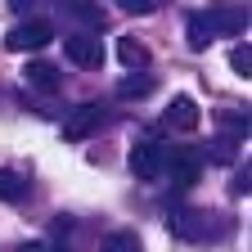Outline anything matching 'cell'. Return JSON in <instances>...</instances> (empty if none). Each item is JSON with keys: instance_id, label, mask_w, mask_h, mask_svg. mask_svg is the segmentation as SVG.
I'll return each instance as SVG.
<instances>
[{"instance_id": "1", "label": "cell", "mask_w": 252, "mask_h": 252, "mask_svg": "<svg viewBox=\"0 0 252 252\" xmlns=\"http://www.w3.org/2000/svg\"><path fill=\"white\" fill-rule=\"evenodd\" d=\"M167 225H171L176 239H189V243L216 239L220 230H225V225L216 220V212H198V207H180V212H171V216H167Z\"/></svg>"}, {"instance_id": "2", "label": "cell", "mask_w": 252, "mask_h": 252, "mask_svg": "<svg viewBox=\"0 0 252 252\" xmlns=\"http://www.w3.org/2000/svg\"><path fill=\"white\" fill-rule=\"evenodd\" d=\"M167 153H171V149H167L162 140H153V135L135 140V144H131V176H135V180H162Z\"/></svg>"}, {"instance_id": "3", "label": "cell", "mask_w": 252, "mask_h": 252, "mask_svg": "<svg viewBox=\"0 0 252 252\" xmlns=\"http://www.w3.org/2000/svg\"><path fill=\"white\" fill-rule=\"evenodd\" d=\"M54 41V27L45 23V18H27V23H18L9 36H5V45L14 50V54H32V50H45Z\"/></svg>"}, {"instance_id": "4", "label": "cell", "mask_w": 252, "mask_h": 252, "mask_svg": "<svg viewBox=\"0 0 252 252\" xmlns=\"http://www.w3.org/2000/svg\"><path fill=\"white\" fill-rule=\"evenodd\" d=\"M203 27H207V36H243V27H248V9L243 5H216L207 14H198Z\"/></svg>"}, {"instance_id": "5", "label": "cell", "mask_w": 252, "mask_h": 252, "mask_svg": "<svg viewBox=\"0 0 252 252\" xmlns=\"http://www.w3.org/2000/svg\"><path fill=\"white\" fill-rule=\"evenodd\" d=\"M63 54H68L77 68H99L104 63V41H99V32H72V36H63Z\"/></svg>"}, {"instance_id": "6", "label": "cell", "mask_w": 252, "mask_h": 252, "mask_svg": "<svg viewBox=\"0 0 252 252\" xmlns=\"http://www.w3.org/2000/svg\"><path fill=\"white\" fill-rule=\"evenodd\" d=\"M198 171H203V158H198L194 149H176V153H167L162 176H171V185H176V189H189V185L198 180Z\"/></svg>"}, {"instance_id": "7", "label": "cell", "mask_w": 252, "mask_h": 252, "mask_svg": "<svg viewBox=\"0 0 252 252\" xmlns=\"http://www.w3.org/2000/svg\"><path fill=\"white\" fill-rule=\"evenodd\" d=\"M104 126V108L99 104H81V108H72L68 117H63V140H86V135H94Z\"/></svg>"}, {"instance_id": "8", "label": "cell", "mask_w": 252, "mask_h": 252, "mask_svg": "<svg viewBox=\"0 0 252 252\" xmlns=\"http://www.w3.org/2000/svg\"><path fill=\"white\" fill-rule=\"evenodd\" d=\"M59 14H68L72 23H81V32H99L104 27V9L90 5V0H54Z\"/></svg>"}, {"instance_id": "9", "label": "cell", "mask_w": 252, "mask_h": 252, "mask_svg": "<svg viewBox=\"0 0 252 252\" xmlns=\"http://www.w3.org/2000/svg\"><path fill=\"white\" fill-rule=\"evenodd\" d=\"M162 126H171V131H194V126H198V104L189 99V94L171 99V108L162 113Z\"/></svg>"}, {"instance_id": "10", "label": "cell", "mask_w": 252, "mask_h": 252, "mask_svg": "<svg viewBox=\"0 0 252 252\" xmlns=\"http://www.w3.org/2000/svg\"><path fill=\"white\" fill-rule=\"evenodd\" d=\"M27 81L36 86V90H45V94H54V90L63 86V77H59L54 63H27Z\"/></svg>"}, {"instance_id": "11", "label": "cell", "mask_w": 252, "mask_h": 252, "mask_svg": "<svg viewBox=\"0 0 252 252\" xmlns=\"http://www.w3.org/2000/svg\"><path fill=\"white\" fill-rule=\"evenodd\" d=\"M117 59L135 72V68H144V63H149V50H144L135 36H122V41H117Z\"/></svg>"}, {"instance_id": "12", "label": "cell", "mask_w": 252, "mask_h": 252, "mask_svg": "<svg viewBox=\"0 0 252 252\" xmlns=\"http://www.w3.org/2000/svg\"><path fill=\"white\" fill-rule=\"evenodd\" d=\"M0 198L5 203H23L27 198V180L18 171H0Z\"/></svg>"}, {"instance_id": "13", "label": "cell", "mask_w": 252, "mask_h": 252, "mask_svg": "<svg viewBox=\"0 0 252 252\" xmlns=\"http://www.w3.org/2000/svg\"><path fill=\"white\" fill-rule=\"evenodd\" d=\"M104 252H140L135 230H113V234L104 239Z\"/></svg>"}, {"instance_id": "14", "label": "cell", "mask_w": 252, "mask_h": 252, "mask_svg": "<svg viewBox=\"0 0 252 252\" xmlns=\"http://www.w3.org/2000/svg\"><path fill=\"white\" fill-rule=\"evenodd\" d=\"M230 63H234V72H239V77H252V50H248V41L230 50Z\"/></svg>"}, {"instance_id": "15", "label": "cell", "mask_w": 252, "mask_h": 252, "mask_svg": "<svg viewBox=\"0 0 252 252\" xmlns=\"http://www.w3.org/2000/svg\"><path fill=\"white\" fill-rule=\"evenodd\" d=\"M149 90H153V81H149V77H126V81L117 86L122 99H131V94H149Z\"/></svg>"}, {"instance_id": "16", "label": "cell", "mask_w": 252, "mask_h": 252, "mask_svg": "<svg viewBox=\"0 0 252 252\" xmlns=\"http://www.w3.org/2000/svg\"><path fill=\"white\" fill-rule=\"evenodd\" d=\"M117 9H122V14L144 18V14H158V0H117Z\"/></svg>"}, {"instance_id": "17", "label": "cell", "mask_w": 252, "mask_h": 252, "mask_svg": "<svg viewBox=\"0 0 252 252\" xmlns=\"http://www.w3.org/2000/svg\"><path fill=\"white\" fill-rule=\"evenodd\" d=\"M220 122H225V131H230V135H239V140H248V113H225V117H220Z\"/></svg>"}, {"instance_id": "18", "label": "cell", "mask_w": 252, "mask_h": 252, "mask_svg": "<svg viewBox=\"0 0 252 252\" xmlns=\"http://www.w3.org/2000/svg\"><path fill=\"white\" fill-rule=\"evenodd\" d=\"M212 36H207V27H203V18L194 14V18H189V45H194V50H203Z\"/></svg>"}, {"instance_id": "19", "label": "cell", "mask_w": 252, "mask_h": 252, "mask_svg": "<svg viewBox=\"0 0 252 252\" xmlns=\"http://www.w3.org/2000/svg\"><path fill=\"white\" fill-rule=\"evenodd\" d=\"M18 252H68V248H54V243H23Z\"/></svg>"}, {"instance_id": "20", "label": "cell", "mask_w": 252, "mask_h": 252, "mask_svg": "<svg viewBox=\"0 0 252 252\" xmlns=\"http://www.w3.org/2000/svg\"><path fill=\"white\" fill-rule=\"evenodd\" d=\"M9 5H14L18 14H23V9H32V0H9Z\"/></svg>"}]
</instances>
